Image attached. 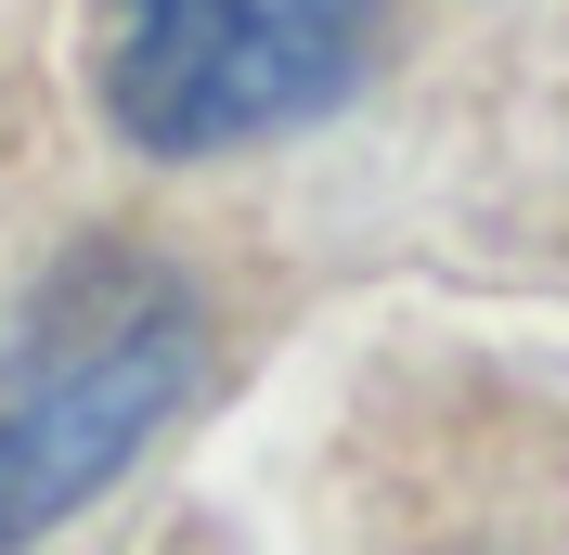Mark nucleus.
<instances>
[{"label": "nucleus", "mask_w": 569, "mask_h": 555, "mask_svg": "<svg viewBox=\"0 0 569 555\" xmlns=\"http://www.w3.org/2000/svg\"><path fill=\"white\" fill-rule=\"evenodd\" d=\"M350 0H104V104L142 155L298 130L350 91Z\"/></svg>", "instance_id": "obj_2"}, {"label": "nucleus", "mask_w": 569, "mask_h": 555, "mask_svg": "<svg viewBox=\"0 0 569 555\" xmlns=\"http://www.w3.org/2000/svg\"><path fill=\"white\" fill-rule=\"evenodd\" d=\"M181 387H194V311H181V284H156V272L66 284L39 311V336L0 362V555L27 529H52L66 504H91L181 414Z\"/></svg>", "instance_id": "obj_1"}]
</instances>
